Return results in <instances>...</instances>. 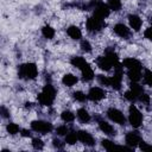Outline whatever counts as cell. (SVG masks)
I'll return each instance as SVG.
<instances>
[{"mask_svg":"<svg viewBox=\"0 0 152 152\" xmlns=\"http://www.w3.org/2000/svg\"><path fill=\"white\" fill-rule=\"evenodd\" d=\"M55 96H56L55 88L51 84H46L43 88L42 93L38 95V102L42 106H50V104H52V102L55 100Z\"/></svg>","mask_w":152,"mask_h":152,"instance_id":"obj_1","label":"cell"},{"mask_svg":"<svg viewBox=\"0 0 152 152\" xmlns=\"http://www.w3.org/2000/svg\"><path fill=\"white\" fill-rule=\"evenodd\" d=\"M18 75L20 78L25 80H33L38 75V69L34 63H25L21 64L18 69Z\"/></svg>","mask_w":152,"mask_h":152,"instance_id":"obj_2","label":"cell"},{"mask_svg":"<svg viewBox=\"0 0 152 152\" xmlns=\"http://www.w3.org/2000/svg\"><path fill=\"white\" fill-rule=\"evenodd\" d=\"M128 121L133 128H138L142 124V114L134 104H131L128 109Z\"/></svg>","mask_w":152,"mask_h":152,"instance_id":"obj_3","label":"cell"},{"mask_svg":"<svg viewBox=\"0 0 152 152\" xmlns=\"http://www.w3.org/2000/svg\"><path fill=\"white\" fill-rule=\"evenodd\" d=\"M31 128L34 131V132H38V133H49L51 132L52 129V125L51 122L49 121H44V120H34L31 122Z\"/></svg>","mask_w":152,"mask_h":152,"instance_id":"obj_4","label":"cell"},{"mask_svg":"<svg viewBox=\"0 0 152 152\" xmlns=\"http://www.w3.org/2000/svg\"><path fill=\"white\" fill-rule=\"evenodd\" d=\"M115 71H114V75L110 77V87L114 88V89H120L121 88V81H122V64H116L115 66Z\"/></svg>","mask_w":152,"mask_h":152,"instance_id":"obj_5","label":"cell"},{"mask_svg":"<svg viewBox=\"0 0 152 152\" xmlns=\"http://www.w3.org/2000/svg\"><path fill=\"white\" fill-rule=\"evenodd\" d=\"M86 26H87V30L89 32H99L103 26H104V21L95 15L88 18L87 23H86Z\"/></svg>","mask_w":152,"mask_h":152,"instance_id":"obj_6","label":"cell"},{"mask_svg":"<svg viewBox=\"0 0 152 152\" xmlns=\"http://www.w3.org/2000/svg\"><path fill=\"white\" fill-rule=\"evenodd\" d=\"M107 116H108L113 122L119 124V125H124L125 121H126V119H125L122 112L119 110V109H116V108H109V109L107 110Z\"/></svg>","mask_w":152,"mask_h":152,"instance_id":"obj_7","label":"cell"},{"mask_svg":"<svg viewBox=\"0 0 152 152\" xmlns=\"http://www.w3.org/2000/svg\"><path fill=\"white\" fill-rule=\"evenodd\" d=\"M94 15L103 20L104 18H107L109 15V6L103 4V2L96 4L94 7Z\"/></svg>","mask_w":152,"mask_h":152,"instance_id":"obj_8","label":"cell"},{"mask_svg":"<svg viewBox=\"0 0 152 152\" xmlns=\"http://www.w3.org/2000/svg\"><path fill=\"white\" fill-rule=\"evenodd\" d=\"M87 96L91 101H100V100H102V99L106 97V91L103 89L99 88V87H93V88L89 89Z\"/></svg>","mask_w":152,"mask_h":152,"instance_id":"obj_9","label":"cell"},{"mask_svg":"<svg viewBox=\"0 0 152 152\" xmlns=\"http://www.w3.org/2000/svg\"><path fill=\"white\" fill-rule=\"evenodd\" d=\"M125 140H126V144H127L128 146L135 147V146H138V145L140 144L141 138H140V135H139L137 132H128V133L126 134Z\"/></svg>","mask_w":152,"mask_h":152,"instance_id":"obj_10","label":"cell"},{"mask_svg":"<svg viewBox=\"0 0 152 152\" xmlns=\"http://www.w3.org/2000/svg\"><path fill=\"white\" fill-rule=\"evenodd\" d=\"M77 135H78V140L82 141L87 146H93L95 144V140H94L93 135L87 131H78Z\"/></svg>","mask_w":152,"mask_h":152,"instance_id":"obj_11","label":"cell"},{"mask_svg":"<svg viewBox=\"0 0 152 152\" xmlns=\"http://www.w3.org/2000/svg\"><path fill=\"white\" fill-rule=\"evenodd\" d=\"M128 23H129V26L134 31H139L141 28V25H142V20L137 14H129L128 15Z\"/></svg>","mask_w":152,"mask_h":152,"instance_id":"obj_12","label":"cell"},{"mask_svg":"<svg viewBox=\"0 0 152 152\" xmlns=\"http://www.w3.org/2000/svg\"><path fill=\"white\" fill-rule=\"evenodd\" d=\"M122 66L127 68L128 70H131V69H139L140 70L141 69V63L135 58H126V59L122 61Z\"/></svg>","mask_w":152,"mask_h":152,"instance_id":"obj_13","label":"cell"},{"mask_svg":"<svg viewBox=\"0 0 152 152\" xmlns=\"http://www.w3.org/2000/svg\"><path fill=\"white\" fill-rule=\"evenodd\" d=\"M113 30H114L115 34H118L121 38H127L129 36V28H127V26L124 24H116Z\"/></svg>","mask_w":152,"mask_h":152,"instance_id":"obj_14","label":"cell"},{"mask_svg":"<svg viewBox=\"0 0 152 152\" xmlns=\"http://www.w3.org/2000/svg\"><path fill=\"white\" fill-rule=\"evenodd\" d=\"M99 127H100V129L103 133H106L108 135H115L116 134L115 133V129L113 128V126L110 124H108L107 121H104V120H100L99 121Z\"/></svg>","mask_w":152,"mask_h":152,"instance_id":"obj_15","label":"cell"},{"mask_svg":"<svg viewBox=\"0 0 152 152\" xmlns=\"http://www.w3.org/2000/svg\"><path fill=\"white\" fill-rule=\"evenodd\" d=\"M97 66H99L100 69L107 71V70H110V68L114 66V65H113V63L110 62V59H109L107 56H102V57H100V58L97 59Z\"/></svg>","mask_w":152,"mask_h":152,"instance_id":"obj_16","label":"cell"},{"mask_svg":"<svg viewBox=\"0 0 152 152\" xmlns=\"http://www.w3.org/2000/svg\"><path fill=\"white\" fill-rule=\"evenodd\" d=\"M70 62H71V64H72L75 68H77V69H80V70H82L84 66H87V65H88L87 61H86L83 57H81V56H76V57H72Z\"/></svg>","mask_w":152,"mask_h":152,"instance_id":"obj_17","label":"cell"},{"mask_svg":"<svg viewBox=\"0 0 152 152\" xmlns=\"http://www.w3.org/2000/svg\"><path fill=\"white\" fill-rule=\"evenodd\" d=\"M66 32H68L69 37L72 38V39H75V40H77V39H80V38L82 37L81 30H80L77 26H74V25H72V26H69L68 30H66Z\"/></svg>","mask_w":152,"mask_h":152,"instance_id":"obj_18","label":"cell"},{"mask_svg":"<svg viewBox=\"0 0 152 152\" xmlns=\"http://www.w3.org/2000/svg\"><path fill=\"white\" fill-rule=\"evenodd\" d=\"M77 81H78L77 77H76L75 75H72V74H65V75L63 76V78H62L63 84L66 86V87H72L74 84L77 83Z\"/></svg>","mask_w":152,"mask_h":152,"instance_id":"obj_19","label":"cell"},{"mask_svg":"<svg viewBox=\"0 0 152 152\" xmlns=\"http://www.w3.org/2000/svg\"><path fill=\"white\" fill-rule=\"evenodd\" d=\"M77 118H78V120L81 121V122H83V124H87V122H89L90 121V114L88 113V110L86 109V108H80L78 110H77Z\"/></svg>","mask_w":152,"mask_h":152,"instance_id":"obj_20","label":"cell"},{"mask_svg":"<svg viewBox=\"0 0 152 152\" xmlns=\"http://www.w3.org/2000/svg\"><path fill=\"white\" fill-rule=\"evenodd\" d=\"M81 71H82V78H83V81H87L88 82V81H91L94 78V71L89 66V64L87 66H84Z\"/></svg>","mask_w":152,"mask_h":152,"instance_id":"obj_21","label":"cell"},{"mask_svg":"<svg viewBox=\"0 0 152 152\" xmlns=\"http://www.w3.org/2000/svg\"><path fill=\"white\" fill-rule=\"evenodd\" d=\"M127 76L132 82H138L141 78V72L139 69H131V70H128Z\"/></svg>","mask_w":152,"mask_h":152,"instance_id":"obj_22","label":"cell"},{"mask_svg":"<svg viewBox=\"0 0 152 152\" xmlns=\"http://www.w3.org/2000/svg\"><path fill=\"white\" fill-rule=\"evenodd\" d=\"M42 33H43V36H44L46 39H52V38L55 37V30H53L51 26H49V25L43 26Z\"/></svg>","mask_w":152,"mask_h":152,"instance_id":"obj_23","label":"cell"},{"mask_svg":"<svg viewBox=\"0 0 152 152\" xmlns=\"http://www.w3.org/2000/svg\"><path fill=\"white\" fill-rule=\"evenodd\" d=\"M129 89H131L138 97H140V95L144 94V88H142L140 84H138L137 82H132V83L129 84Z\"/></svg>","mask_w":152,"mask_h":152,"instance_id":"obj_24","label":"cell"},{"mask_svg":"<svg viewBox=\"0 0 152 152\" xmlns=\"http://www.w3.org/2000/svg\"><path fill=\"white\" fill-rule=\"evenodd\" d=\"M61 119L64 122H71L75 119V114L72 112H70V110H63L62 114H61Z\"/></svg>","mask_w":152,"mask_h":152,"instance_id":"obj_25","label":"cell"},{"mask_svg":"<svg viewBox=\"0 0 152 152\" xmlns=\"http://www.w3.org/2000/svg\"><path fill=\"white\" fill-rule=\"evenodd\" d=\"M77 140H78V135H77V133H75V132H70V133H68V134L65 135V142L69 144V145L76 144Z\"/></svg>","mask_w":152,"mask_h":152,"instance_id":"obj_26","label":"cell"},{"mask_svg":"<svg viewBox=\"0 0 152 152\" xmlns=\"http://www.w3.org/2000/svg\"><path fill=\"white\" fill-rule=\"evenodd\" d=\"M6 129H7V132H8L11 135H14V134H17V133L19 132V126H18L17 124L11 122V124H8V125L6 126Z\"/></svg>","mask_w":152,"mask_h":152,"instance_id":"obj_27","label":"cell"},{"mask_svg":"<svg viewBox=\"0 0 152 152\" xmlns=\"http://www.w3.org/2000/svg\"><path fill=\"white\" fill-rule=\"evenodd\" d=\"M108 6L113 11H119L121 8V1L120 0H108Z\"/></svg>","mask_w":152,"mask_h":152,"instance_id":"obj_28","label":"cell"},{"mask_svg":"<svg viewBox=\"0 0 152 152\" xmlns=\"http://www.w3.org/2000/svg\"><path fill=\"white\" fill-rule=\"evenodd\" d=\"M144 81H145V83H146L147 86L152 87V71H151V70L146 69V70L144 71Z\"/></svg>","mask_w":152,"mask_h":152,"instance_id":"obj_29","label":"cell"},{"mask_svg":"<svg viewBox=\"0 0 152 152\" xmlns=\"http://www.w3.org/2000/svg\"><path fill=\"white\" fill-rule=\"evenodd\" d=\"M72 96H74V99L76 100V101H78V102H84L86 100H87V97L88 96H86V94L84 93H82V91H75L74 94H72Z\"/></svg>","mask_w":152,"mask_h":152,"instance_id":"obj_30","label":"cell"},{"mask_svg":"<svg viewBox=\"0 0 152 152\" xmlns=\"http://www.w3.org/2000/svg\"><path fill=\"white\" fill-rule=\"evenodd\" d=\"M102 146L108 150V151H112V150H115V144L112 141V140H108V139H103L102 140Z\"/></svg>","mask_w":152,"mask_h":152,"instance_id":"obj_31","label":"cell"},{"mask_svg":"<svg viewBox=\"0 0 152 152\" xmlns=\"http://www.w3.org/2000/svg\"><path fill=\"white\" fill-rule=\"evenodd\" d=\"M97 81L103 86H110V77H107L103 75H97Z\"/></svg>","mask_w":152,"mask_h":152,"instance_id":"obj_32","label":"cell"},{"mask_svg":"<svg viewBox=\"0 0 152 152\" xmlns=\"http://www.w3.org/2000/svg\"><path fill=\"white\" fill-rule=\"evenodd\" d=\"M32 146H33V148H36V150H42V148L44 147V142H43L39 138H34V139L32 140Z\"/></svg>","mask_w":152,"mask_h":152,"instance_id":"obj_33","label":"cell"},{"mask_svg":"<svg viewBox=\"0 0 152 152\" xmlns=\"http://www.w3.org/2000/svg\"><path fill=\"white\" fill-rule=\"evenodd\" d=\"M125 97H126V100H128V101H131V102H134V101L138 99V96H137L131 89L125 93Z\"/></svg>","mask_w":152,"mask_h":152,"instance_id":"obj_34","label":"cell"},{"mask_svg":"<svg viewBox=\"0 0 152 152\" xmlns=\"http://www.w3.org/2000/svg\"><path fill=\"white\" fill-rule=\"evenodd\" d=\"M81 49L84 51V52H90L91 51V45L88 40H82L81 42Z\"/></svg>","mask_w":152,"mask_h":152,"instance_id":"obj_35","label":"cell"},{"mask_svg":"<svg viewBox=\"0 0 152 152\" xmlns=\"http://www.w3.org/2000/svg\"><path fill=\"white\" fill-rule=\"evenodd\" d=\"M56 132H57L58 135H66L68 132H69V128L66 126H59V127H57Z\"/></svg>","mask_w":152,"mask_h":152,"instance_id":"obj_36","label":"cell"},{"mask_svg":"<svg viewBox=\"0 0 152 152\" xmlns=\"http://www.w3.org/2000/svg\"><path fill=\"white\" fill-rule=\"evenodd\" d=\"M139 146H140V148L142 150V151H152V146L151 145H148V144H146L145 141H140V144H139Z\"/></svg>","mask_w":152,"mask_h":152,"instance_id":"obj_37","label":"cell"},{"mask_svg":"<svg viewBox=\"0 0 152 152\" xmlns=\"http://www.w3.org/2000/svg\"><path fill=\"white\" fill-rule=\"evenodd\" d=\"M144 36H145V38H146V39H148V40H152V26L145 30V32H144Z\"/></svg>","mask_w":152,"mask_h":152,"instance_id":"obj_38","label":"cell"},{"mask_svg":"<svg viewBox=\"0 0 152 152\" xmlns=\"http://www.w3.org/2000/svg\"><path fill=\"white\" fill-rule=\"evenodd\" d=\"M140 100H141L142 102H145V103H148V102H150V97H148L147 94H141V95H140Z\"/></svg>","mask_w":152,"mask_h":152,"instance_id":"obj_39","label":"cell"},{"mask_svg":"<svg viewBox=\"0 0 152 152\" xmlns=\"http://www.w3.org/2000/svg\"><path fill=\"white\" fill-rule=\"evenodd\" d=\"M1 115H2V118H8L10 116V112L5 107H1Z\"/></svg>","mask_w":152,"mask_h":152,"instance_id":"obj_40","label":"cell"},{"mask_svg":"<svg viewBox=\"0 0 152 152\" xmlns=\"http://www.w3.org/2000/svg\"><path fill=\"white\" fill-rule=\"evenodd\" d=\"M52 145H53L55 147H57V148H61V147H62V144H61V141H59L58 139H53Z\"/></svg>","mask_w":152,"mask_h":152,"instance_id":"obj_41","label":"cell"},{"mask_svg":"<svg viewBox=\"0 0 152 152\" xmlns=\"http://www.w3.org/2000/svg\"><path fill=\"white\" fill-rule=\"evenodd\" d=\"M21 135H23V137H30L31 133H30V131H27V129H21Z\"/></svg>","mask_w":152,"mask_h":152,"instance_id":"obj_42","label":"cell"},{"mask_svg":"<svg viewBox=\"0 0 152 152\" xmlns=\"http://www.w3.org/2000/svg\"><path fill=\"white\" fill-rule=\"evenodd\" d=\"M151 23H152V19H151Z\"/></svg>","mask_w":152,"mask_h":152,"instance_id":"obj_43","label":"cell"},{"mask_svg":"<svg viewBox=\"0 0 152 152\" xmlns=\"http://www.w3.org/2000/svg\"><path fill=\"white\" fill-rule=\"evenodd\" d=\"M97 1H99V0H97Z\"/></svg>","mask_w":152,"mask_h":152,"instance_id":"obj_44","label":"cell"}]
</instances>
